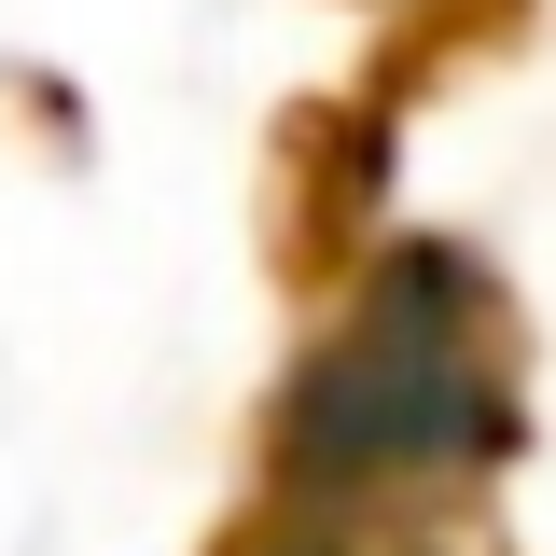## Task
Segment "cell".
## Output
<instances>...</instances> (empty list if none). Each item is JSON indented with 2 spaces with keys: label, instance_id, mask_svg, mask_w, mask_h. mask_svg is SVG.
Wrapping results in <instances>:
<instances>
[{
  "label": "cell",
  "instance_id": "1",
  "mask_svg": "<svg viewBox=\"0 0 556 556\" xmlns=\"http://www.w3.org/2000/svg\"><path fill=\"white\" fill-rule=\"evenodd\" d=\"M501 445V348H486V278L459 251H390L348 334L292 376L278 404V486L292 515H334L390 473H459Z\"/></svg>",
  "mask_w": 556,
  "mask_h": 556
},
{
  "label": "cell",
  "instance_id": "2",
  "mask_svg": "<svg viewBox=\"0 0 556 556\" xmlns=\"http://www.w3.org/2000/svg\"><path fill=\"white\" fill-rule=\"evenodd\" d=\"M237 556H376V543H362L348 515H292V501H278V529H265V543H237Z\"/></svg>",
  "mask_w": 556,
  "mask_h": 556
}]
</instances>
